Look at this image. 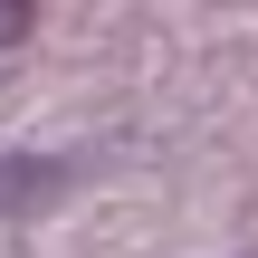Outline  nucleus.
<instances>
[{
    "label": "nucleus",
    "mask_w": 258,
    "mask_h": 258,
    "mask_svg": "<svg viewBox=\"0 0 258 258\" xmlns=\"http://www.w3.org/2000/svg\"><path fill=\"white\" fill-rule=\"evenodd\" d=\"M19 19H29V0H0V38H19Z\"/></svg>",
    "instance_id": "2"
},
{
    "label": "nucleus",
    "mask_w": 258,
    "mask_h": 258,
    "mask_svg": "<svg viewBox=\"0 0 258 258\" xmlns=\"http://www.w3.org/2000/svg\"><path fill=\"white\" fill-rule=\"evenodd\" d=\"M67 163H0V211H29L38 191H57Z\"/></svg>",
    "instance_id": "1"
}]
</instances>
